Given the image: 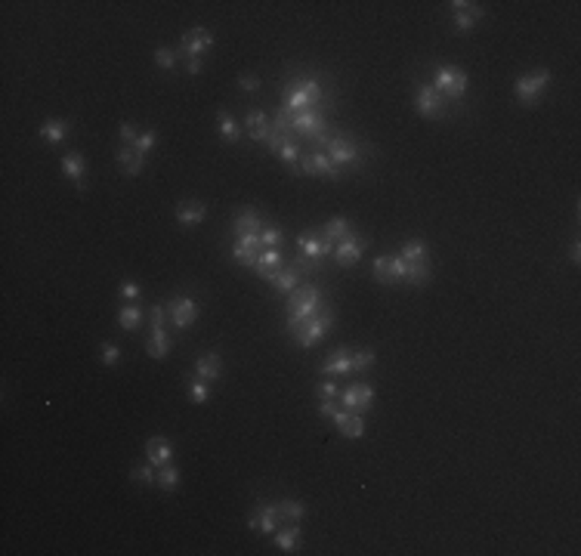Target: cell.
<instances>
[{"mask_svg":"<svg viewBox=\"0 0 581 556\" xmlns=\"http://www.w3.org/2000/svg\"><path fill=\"white\" fill-rule=\"evenodd\" d=\"M374 349H353V374H362L374 365Z\"/></svg>","mask_w":581,"mask_h":556,"instance_id":"cell-40","label":"cell"},{"mask_svg":"<svg viewBox=\"0 0 581 556\" xmlns=\"http://www.w3.org/2000/svg\"><path fill=\"white\" fill-rule=\"evenodd\" d=\"M115 158H118V164L124 167V174H127V176L143 174V167H145V158H143V155H136V152H133V146H121Z\"/></svg>","mask_w":581,"mask_h":556,"instance_id":"cell-25","label":"cell"},{"mask_svg":"<svg viewBox=\"0 0 581 556\" xmlns=\"http://www.w3.org/2000/svg\"><path fill=\"white\" fill-rule=\"evenodd\" d=\"M322 374H328V377H346V374H353V349L350 347L334 349L322 362Z\"/></svg>","mask_w":581,"mask_h":556,"instance_id":"cell-16","label":"cell"},{"mask_svg":"<svg viewBox=\"0 0 581 556\" xmlns=\"http://www.w3.org/2000/svg\"><path fill=\"white\" fill-rule=\"evenodd\" d=\"M297 278H300V272L294 269V266H288V269H273L263 276L266 285H273L275 291H282V294H291L294 287H297Z\"/></svg>","mask_w":581,"mask_h":556,"instance_id":"cell-21","label":"cell"},{"mask_svg":"<svg viewBox=\"0 0 581 556\" xmlns=\"http://www.w3.org/2000/svg\"><path fill=\"white\" fill-rule=\"evenodd\" d=\"M207 396H211V389H207V380H201V377H195L189 383V399L195 405H204L207 402Z\"/></svg>","mask_w":581,"mask_h":556,"instance_id":"cell-44","label":"cell"},{"mask_svg":"<svg viewBox=\"0 0 581 556\" xmlns=\"http://www.w3.org/2000/svg\"><path fill=\"white\" fill-rule=\"evenodd\" d=\"M238 87H242L244 93H257L260 90V77L257 75H242V77H238Z\"/></svg>","mask_w":581,"mask_h":556,"instance_id":"cell-51","label":"cell"},{"mask_svg":"<svg viewBox=\"0 0 581 556\" xmlns=\"http://www.w3.org/2000/svg\"><path fill=\"white\" fill-rule=\"evenodd\" d=\"M275 544L282 553H297L300 547V522H285V529L275 535Z\"/></svg>","mask_w":581,"mask_h":556,"instance_id":"cell-26","label":"cell"},{"mask_svg":"<svg viewBox=\"0 0 581 556\" xmlns=\"http://www.w3.org/2000/svg\"><path fill=\"white\" fill-rule=\"evenodd\" d=\"M145 454H149V464L158 470L164 464H174V442L164 439V436H152L149 442H145Z\"/></svg>","mask_w":581,"mask_h":556,"instance_id":"cell-18","label":"cell"},{"mask_svg":"<svg viewBox=\"0 0 581 556\" xmlns=\"http://www.w3.org/2000/svg\"><path fill=\"white\" fill-rule=\"evenodd\" d=\"M315 174H322L328 179H340V170L334 167V161H331L322 148H313V167H309V176H315Z\"/></svg>","mask_w":581,"mask_h":556,"instance_id":"cell-31","label":"cell"},{"mask_svg":"<svg viewBox=\"0 0 581 556\" xmlns=\"http://www.w3.org/2000/svg\"><path fill=\"white\" fill-rule=\"evenodd\" d=\"M282 108L291 115H303V112H313V108H319L313 103V96L300 87V81H294L285 87V99H282Z\"/></svg>","mask_w":581,"mask_h":556,"instance_id":"cell-15","label":"cell"},{"mask_svg":"<svg viewBox=\"0 0 581 556\" xmlns=\"http://www.w3.org/2000/svg\"><path fill=\"white\" fill-rule=\"evenodd\" d=\"M121 297H124V300H139V297H143V287H139L136 281H124V285H121Z\"/></svg>","mask_w":581,"mask_h":556,"instance_id":"cell-50","label":"cell"},{"mask_svg":"<svg viewBox=\"0 0 581 556\" xmlns=\"http://www.w3.org/2000/svg\"><path fill=\"white\" fill-rule=\"evenodd\" d=\"M260 232H244V235H235V245H232V260L238 266H257V257H260Z\"/></svg>","mask_w":581,"mask_h":556,"instance_id":"cell-8","label":"cell"},{"mask_svg":"<svg viewBox=\"0 0 581 556\" xmlns=\"http://www.w3.org/2000/svg\"><path fill=\"white\" fill-rule=\"evenodd\" d=\"M325 155H328V158L334 161V167H337V170H344V167H359V164H362L359 146H355L350 136H344V133H334V136H331V143H328V148H325Z\"/></svg>","mask_w":581,"mask_h":556,"instance_id":"cell-5","label":"cell"},{"mask_svg":"<svg viewBox=\"0 0 581 556\" xmlns=\"http://www.w3.org/2000/svg\"><path fill=\"white\" fill-rule=\"evenodd\" d=\"M337 408H340L337 399H325V402H319V414H322V418H334Z\"/></svg>","mask_w":581,"mask_h":556,"instance_id":"cell-53","label":"cell"},{"mask_svg":"<svg viewBox=\"0 0 581 556\" xmlns=\"http://www.w3.org/2000/svg\"><path fill=\"white\" fill-rule=\"evenodd\" d=\"M371 276H374L377 285H396V278H393V260H390V257H374Z\"/></svg>","mask_w":581,"mask_h":556,"instance_id":"cell-37","label":"cell"},{"mask_svg":"<svg viewBox=\"0 0 581 556\" xmlns=\"http://www.w3.org/2000/svg\"><path fill=\"white\" fill-rule=\"evenodd\" d=\"M167 316H170V322H174V328H189L192 322L198 318V303L192 300V297H174V300L167 303Z\"/></svg>","mask_w":581,"mask_h":556,"instance_id":"cell-13","label":"cell"},{"mask_svg":"<svg viewBox=\"0 0 581 556\" xmlns=\"http://www.w3.org/2000/svg\"><path fill=\"white\" fill-rule=\"evenodd\" d=\"M247 526L257 531V535H275V529L285 526V522H282V516H278V507L266 504V507H257V510L247 516Z\"/></svg>","mask_w":581,"mask_h":556,"instance_id":"cell-14","label":"cell"},{"mask_svg":"<svg viewBox=\"0 0 581 556\" xmlns=\"http://www.w3.org/2000/svg\"><path fill=\"white\" fill-rule=\"evenodd\" d=\"M291 130L297 133L300 139H309V143L315 146V139H319L322 133L331 130V124H328V115H325V108H313V112L294 115V117H291Z\"/></svg>","mask_w":581,"mask_h":556,"instance_id":"cell-4","label":"cell"},{"mask_svg":"<svg viewBox=\"0 0 581 556\" xmlns=\"http://www.w3.org/2000/svg\"><path fill=\"white\" fill-rule=\"evenodd\" d=\"M185 72L189 75H201V59L195 56V59H185Z\"/></svg>","mask_w":581,"mask_h":556,"instance_id":"cell-54","label":"cell"},{"mask_svg":"<svg viewBox=\"0 0 581 556\" xmlns=\"http://www.w3.org/2000/svg\"><path fill=\"white\" fill-rule=\"evenodd\" d=\"M118 325L124 331H136L139 325H143V309L136 306V303H127V306L118 309Z\"/></svg>","mask_w":581,"mask_h":556,"instance_id":"cell-36","label":"cell"},{"mask_svg":"<svg viewBox=\"0 0 581 556\" xmlns=\"http://www.w3.org/2000/svg\"><path fill=\"white\" fill-rule=\"evenodd\" d=\"M291 266L300 272V276H315V272L325 269V263L309 260V257H303V254H294V257H291Z\"/></svg>","mask_w":581,"mask_h":556,"instance_id":"cell-38","label":"cell"},{"mask_svg":"<svg viewBox=\"0 0 581 556\" xmlns=\"http://www.w3.org/2000/svg\"><path fill=\"white\" fill-rule=\"evenodd\" d=\"M315 396H319V402H325V399H340V383L337 380H322L319 387H315Z\"/></svg>","mask_w":581,"mask_h":556,"instance_id":"cell-46","label":"cell"},{"mask_svg":"<svg viewBox=\"0 0 581 556\" xmlns=\"http://www.w3.org/2000/svg\"><path fill=\"white\" fill-rule=\"evenodd\" d=\"M103 362L105 365H118L121 362V347H118V343H108V340L103 343Z\"/></svg>","mask_w":581,"mask_h":556,"instance_id":"cell-47","label":"cell"},{"mask_svg":"<svg viewBox=\"0 0 581 556\" xmlns=\"http://www.w3.org/2000/svg\"><path fill=\"white\" fill-rule=\"evenodd\" d=\"M158 485H161L164 491H174L176 485H180V470H176L174 464L158 467Z\"/></svg>","mask_w":581,"mask_h":556,"instance_id":"cell-39","label":"cell"},{"mask_svg":"<svg viewBox=\"0 0 581 556\" xmlns=\"http://www.w3.org/2000/svg\"><path fill=\"white\" fill-rule=\"evenodd\" d=\"M337 429H340V436H346V439H362V436H365V418L355 414V411H346V418L337 424Z\"/></svg>","mask_w":581,"mask_h":556,"instance_id":"cell-30","label":"cell"},{"mask_svg":"<svg viewBox=\"0 0 581 556\" xmlns=\"http://www.w3.org/2000/svg\"><path fill=\"white\" fill-rule=\"evenodd\" d=\"M448 10H452V15H455V28H458L461 34H467V31L474 28L476 22L485 15L483 4H464V0H452V4H448Z\"/></svg>","mask_w":581,"mask_h":556,"instance_id":"cell-12","label":"cell"},{"mask_svg":"<svg viewBox=\"0 0 581 556\" xmlns=\"http://www.w3.org/2000/svg\"><path fill=\"white\" fill-rule=\"evenodd\" d=\"M322 306H325V294L315 285L294 287V291L288 294V328H297L300 322L313 318Z\"/></svg>","mask_w":581,"mask_h":556,"instance_id":"cell-1","label":"cell"},{"mask_svg":"<svg viewBox=\"0 0 581 556\" xmlns=\"http://www.w3.org/2000/svg\"><path fill=\"white\" fill-rule=\"evenodd\" d=\"M371 399H374V389H371L368 383H353V387H346L344 393H340L337 402L344 405L346 411L362 414V411H368V408H371Z\"/></svg>","mask_w":581,"mask_h":556,"instance_id":"cell-11","label":"cell"},{"mask_svg":"<svg viewBox=\"0 0 581 556\" xmlns=\"http://www.w3.org/2000/svg\"><path fill=\"white\" fill-rule=\"evenodd\" d=\"M130 479L143 482V485H155V482H158V473H155L149 464H136L133 470H130Z\"/></svg>","mask_w":581,"mask_h":556,"instance_id":"cell-43","label":"cell"},{"mask_svg":"<svg viewBox=\"0 0 581 556\" xmlns=\"http://www.w3.org/2000/svg\"><path fill=\"white\" fill-rule=\"evenodd\" d=\"M569 260H572V263H578V260H581V245H578V241H572V247H569Z\"/></svg>","mask_w":581,"mask_h":556,"instance_id":"cell-55","label":"cell"},{"mask_svg":"<svg viewBox=\"0 0 581 556\" xmlns=\"http://www.w3.org/2000/svg\"><path fill=\"white\" fill-rule=\"evenodd\" d=\"M350 232H353V223L346 220V216H331V220H328V223H325L322 229H319L322 238L334 241V245H337L340 238H346V235H350Z\"/></svg>","mask_w":581,"mask_h":556,"instance_id":"cell-28","label":"cell"},{"mask_svg":"<svg viewBox=\"0 0 581 556\" xmlns=\"http://www.w3.org/2000/svg\"><path fill=\"white\" fill-rule=\"evenodd\" d=\"M68 133H72V121H65V117H50L41 124V139H46V143H62Z\"/></svg>","mask_w":581,"mask_h":556,"instance_id":"cell-24","label":"cell"},{"mask_svg":"<svg viewBox=\"0 0 581 556\" xmlns=\"http://www.w3.org/2000/svg\"><path fill=\"white\" fill-rule=\"evenodd\" d=\"M399 257H402L405 263H417V260H430V250H427V245H424L421 238H412V241H405V245H402Z\"/></svg>","mask_w":581,"mask_h":556,"instance_id":"cell-35","label":"cell"},{"mask_svg":"<svg viewBox=\"0 0 581 556\" xmlns=\"http://www.w3.org/2000/svg\"><path fill=\"white\" fill-rule=\"evenodd\" d=\"M433 276V263L430 260H417V263H408V272H405V281L414 287H424Z\"/></svg>","mask_w":581,"mask_h":556,"instance_id":"cell-33","label":"cell"},{"mask_svg":"<svg viewBox=\"0 0 581 556\" xmlns=\"http://www.w3.org/2000/svg\"><path fill=\"white\" fill-rule=\"evenodd\" d=\"M207 216V205L198 198H185L176 205V223L180 226H201Z\"/></svg>","mask_w":581,"mask_h":556,"instance_id":"cell-17","label":"cell"},{"mask_svg":"<svg viewBox=\"0 0 581 556\" xmlns=\"http://www.w3.org/2000/svg\"><path fill=\"white\" fill-rule=\"evenodd\" d=\"M244 127H247V133H251L254 143H269V133H273V121L266 117V112H260V108L247 112Z\"/></svg>","mask_w":581,"mask_h":556,"instance_id":"cell-19","label":"cell"},{"mask_svg":"<svg viewBox=\"0 0 581 556\" xmlns=\"http://www.w3.org/2000/svg\"><path fill=\"white\" fill-rule=\"evenodd\" d=\"M365 247H368L365 235L350 232L346 238H340L334 245V257H331V260H334L337 266H355V263H359V257L365 254Z\"/></svg>","mask_w":581,"mask_h":556,"instance_id":"cell-7","label":"cell"},{"mask_svg":"<svg viewBox=\"0 0 581 556\" xmlns=\"http://www.w3.org/2000/svg\"><path fill=\"white\" fill-rule=\"evenodd\" d=\"M118 133H121L124 146H133V143H136V136H139V127H136V124H130V121H124L121 127H118Z\"/></svg>","mask_w":581,"mask_h":556,"instance_id":"cell-49","label":"cell"},{"mask_svg":"<svg viewBox=\"0 0 581 556\" xmlns=\"http://www.w3.org/2000/svg\"><path fill=\"white\" fill-rule=\"evenodd\" d=\"M211 46H214V34L201 25L183 31V37H180V53L185 59H195V56L201 59V53H207Z\"/></svg>","mask_w":581,"mask_h":556,"instance_id":"cell-9","label":"cell"},{"mask_svg":"<svg viewBox=\"0 0 581 556\" xmlns=\"http://www.w3.org/2000/svg\"><path fill=\"white\" fill-rule=\"evenodd\" d=\"M149 325L152 328H164L167 325V309L161 306V303H155V306L149 309Z\"/></svg>","mask_w":581,"mask_h":556,"instance_id":"cell-48","label":"cell"},{"mask_svg":"<svg viewBox=\"0 0 581 556\" xmlns=\"http://www.w3.org/2000/svg\"><path fill=\"white\" fill-rule=\"evenodd\" d=\"M414 108H417V115H424V117H439L445 112V99L433 84H421V87H417V96H414Z\"/></svg>","mask_w":581,"mask_h":556,"instance_id":"cell-10","label":"cell"},{"mask_svg":"<svg viewBox=\"0 0 581 556\" xmlns=\"http://www.w3.org/2000/svg\"><path fill=\"white\" fill-rule=\"evenodd\" d=\"M282 238H285V232L278 229L275 223L263 226V232H260V245L263 247H278V245H282Z\"/></svg>","mask_w":581,"mask_h":556,"instance_id":"cell-41","label":"cell"},{"mask_svg":"<svg viewBox=\"0 0 581 556\" xmlns=\"http://www.w3.org/2000/svg\"><path fill=\"white\" fill-rule=\"evenodd\" d=\"M275 507H278L282 522H303V516H306V507L300 504V500H294V498H282Z\"/></svg>","mask_w":581,"mask_h":556,"instance_id":"cell-34","label":"cell"},{"mask_svg":"<svg viewBox=\"0 0 581 556\" xmlns=\"http://www.w3.org/2000/svg\"><path fill=\"white\" fill-rule=\"evenodd\" d=\"M433 87L443 93L445 103H458L464 93H467V87H470V77L458 65H439L436 75H433Z\"/></svg>","mask_w":581,"mask_h":556,"instance_id":"cell-3","label":"cell"},{"mask_svg":"<svg viewBox=\"0 0 581 556\" xmlns=\"http://www.w3.org/2000/svg\"><path fill=\"white\" fill-rule=\"evenodd\" d=\"M282 260H285L282 247H263V250H260V257H257V266H254V269H257V272H260V278H263L266 272L278 269V266H282Z\"/></svg>","mask_w":581,"mask_h":556,"instance_id":"cell-32","label":"cell"},{"mask_svg":"<svg viewBox=\"0 0 581 556\" xmlns=\"http://www.w3.org/2000/svg\"><path fill=\"white\" fill-rule=\"evenodd\" d=\"M155 139H158V133H155L152 127H149V130H143V133H139V136H136V143H133V152H136V155H143V158H145V155H149L152 148H155Z\"/></svg>","mask_w":581,"mask_h":556,"instance_id":"cell-42","label":"cell"},{"mask_svg":"<svg viewBox=\"0 0 581 556\" xmlns=\"http://www.w3.org/2000/svg\"><path fill=\"white\" fill-rule=\"evenodd\" d=\"M331 325H334V309L325 303V306L315 312L313 318H306V322H300L297 328H291V337L300 343L303 349H313L315 343H322L325 337H328Z\"/></svg>","mask_w":581,"mask_h":556,"instance_id":"cell-2","label":"cell"},{"mask_svg":"<svg viewBox=\"0 0 581 556\" xmlns=\"http://www.w3.org/2000/svg\"><path fill=\"white\" fill-rule=\"evenodd\" d=\"M547 84H551V72H547V68H535V72L523 75L520 81H516L514 93L523 105H532V103H538V96L547 90Z\"/></svg>","mask_w":581,"mask_h":556,"instance_id":"cell-6","label":"cell"},{"mask_svg":"<svg viewBox=\"0 0 581 556\" xmlns=\"http://www.w3.org/2000/svg\"><path fill=\"white\" fill-rule=\"evenodd\" d=\"M62 174L72 179L74 186H84V174H87V161L81 152H68L62 155Z\"/></svg>","mask_w":581,"mask_h":556,"instance_id":"cell-23","label":"cell"},{"mask_svg":"<svg viewBox=\"0 0 581 556\" xmlns=\"http://www.w3.org/2000/svg\"><path fill=\"white\" fill-rule=\"evenodd\" d=\"M155 65L158 68H174L176 65V50H170V46H158V50H155Z\"/></svg>","mask_w":581,"mask_h":556,"instance_id":"cell-45","label":"cell"},{"mask_svg":"<svg viewBox=\"0 0 581 556\" xmlns=\"http://www.w3.org/2000/svg\"><path fill=\"white\" fill-rule=\"evenodd\" d=\"M170 349H174V340L167 337L164 328H152V334H149V340H145V352H149L152 358H167L170 356Z\"/></svg>","mask_w":581,"mask_h":556,"instance_id":"cell-22","label":"cell"},{"mask_svg":"<svg viewBox=\"0 0 581 556\" xmlns=\"http://www.w3.org/2000/svg\"><path fill=\"white\" fill-rule=\"evenodd\" d=\"M216 130H220V136L226 139V143H238V139H242V124H238L226 108L216 112Z\"/></svg>","mask_w":581,"mask_h":556,"instance_id":"cell-29","label":"cell"},{"mask_svg":"<svg viewBox=\"0 0 581 556\" xmlns=\"http://www.w3.org/2000/svg\"><path fill=\"white\" fill-rule=\"evenodd\" d=\"M195 377L207 380V383H214V380L223 377V358H220V352H204V356L198 358V362H195Z\"/></svg>","mask_w":581,"mask_h":556,"instance_id":"cell-20","label":"cell"},{"mask_svg":"<svg viewBox=\"0 0 581 556\" xmlns=\"http://www.w3.org/2000/svg\"><path fill=\"white\" fill-rule=\"evenodd\" d=\"M390 260H393V278H396V285H399V281H405L408 263H405V260H402V257H399V254H396V257H390Z\"/></svg>","mask_w":581,"mask_h":556,"instance_id":"cell-52","label":"cell"},{"mask_svg":"<svg viewBox=\"0 0 581 556\" xmlns=\"http://www.w3.org/2000/svg\"><path fill=\"white\" fill-rule=\"evenodd\" d=\"M232 232L235 235L263 232V216L257 214V210H242V214H235V220H232Z\"/></svg>","mask_w":581,"mask_h":556,"instance_id":"cell-27","label":"cell"}]
</instances>
